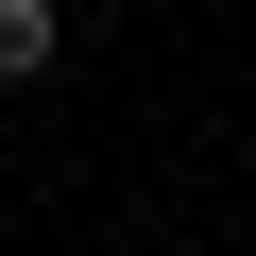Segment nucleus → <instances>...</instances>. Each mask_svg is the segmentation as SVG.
I'll return each mask as SVG.
<instances>
[{"instance_id":"obj_1","label":"nucleus","mask_w":256,"mask_h":256,"mask_svg":"<svg viewBox=\"0 0 256 256\" xmlns=\"http://www.w3.org/2000/svg\"><path fill=\"white\" fill-rule=\"evenodd\" d=\"M52 52H68V0H0V86H34Z\"/></svg>"}]
</instances>
